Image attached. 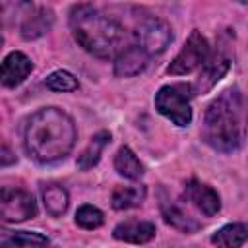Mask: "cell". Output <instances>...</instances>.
<instances>
[{
	"mask_svg": "<svg viewBox=\"0 0 248 248\" xmlns=\"http://www.w3.org/2000/svg\"><path fill=\"white\" fill-rule=\"evenodd\" d=\"M248 136V103L238 87H227L205 108L202 140L219 153L238 151Z\"/></svg>",
	"mask_w": 248,
	"mask_h": 248,
	"instance_id": "cell-1",
	"label": "cell"
},
{
	"mask_svg": "<svg viewBox=\"0 0 248 248\" xmlns=\"http://www.w3.org/2000/svg\"><path fill=\"white\" fill-rule=\"evenodd\" d=\"M78 130L72 116L58 107L35 110L23 130V145L29 157L48 165L64 159L76 145Z\"/></svg>",
	"mask_w": 248,
	"mask_h": 248,
	"instance_id": "cell-2",
	"label": "cell"
},
{
	"mask_svg": "<svg viewBox=\"0 0 248 248\" xmlns=\"http://www.w3.org/2000/svg\"><path fill=\"white\" fill-rule=\"evenodd\" d=\"M70 29L83 50L105 60L124 48L128 35L122 23L91 4H78L70 10Z\"/></svg>",
	"mask_w": 248,
	"mask_h": 248,
	"instance_id": "cell-3",
	"label": "cell"
},
{
	"mask_svg": "<svg viewBox=\"0 0 248 248\" xmlns=\"http://www.w3.org/2000/svg\"><path fill=\"white\" fill-rule=\"evenodd\" d=\"M194 91L190 83H169L155 93V108L172 124L184 128L192 122V99Z\"/></svg>",
	"mask_w": 248,
	"mask_h": 248,
	"instance_id": "cell-4",
	"label": "cell"
},
{
	"mask_svg": "<svg viewBox=\"0 0 248 248\" xmlns=\"http://www.w3.org/2000/svg\"><path fill=\"white\" fill-rule=\"evenodd\" d=\"M132 39L136 45H140L141 48H145L151 56L153 54H161L172 41V29L170 25L157 17V16H141L136 19L132 31H130Z\"/></svg>",
	"mask_w": 248,
	"mask_h": 248,
	"instance_id": "cell-5",
	"label": "cell"
},
{
	"mask_svg": "<svg viewBox=\"0 0 248 248\" xmlns=\"http://www.w3.org/2000/svg\"><path fill=\"white\" fill-rule=\"evenodd\" d=\"M209 52H211V46H209L207 39L198 29H194L188 35L182 48L178 50V54L169 64L167 74H170V76H188V74H192V72H196L203 66Z\"/></svg>",
	"mask_w": 248,
	"mask_h": 248,
	"instance_id": "cell-6",
	"label": "cell"
},
{
	"mask_svg": "<svg viewBox=\"0 0 248 248\" xmlns=\"http://www.w3.org/2000/svg\"><path fill=\"white\" fill-rule=\"evenodd\" d=\"M37 215L33 196L21 188L2 186L0 192V217L4 223H21Z\"/></svg>",
	"mask_w": 248,
	"mask_h": 248,
	"instance_id": "cell-7",
	"label": "cell"
},
{
	"mask_svg": "<svg viewBox=\"0 0 248 248\" xmlns=\"http://www.w3.org/2000/svg\"><path fill=\"white\" fill-rule=\"evenodd\" d=\"M231 62H232V56L225 46H219L217 50H211L207 60L200 68V74H198L196 81L192 83L194 95H203V93L211 91L217 85V81L229 72Z\"/></svg>",
	"mask_w": 248,
	"mask_h": 248,
	"instance_id": "cell-8",
	"label": "cell"
},
{
	"mask_svg": "<svg viewBox=\"0 0 248 248\" xmlns=\"http://www.w3.org/2000/svg\"><path fill=\"white\" fill-rule=\"evenodd\" d=\"M159 209H161V215H163L165 223L170 225L172 229L180 231V232L192 234L202 227V223L198 219H194L176 200L167 196L165 190H161V194H159Z\"/></svg>",
	"mask_w": 248,
	"mask_h": 248,
	"instance_id": "cell-9",
	"label": "cell"
},
{
	"mask_svg": "<svg viewBox=\"0 0 248 248\" xmlns=\"http://www.w3.org/2000/svg\"><path fill=\"white\" fill-rule=\"evenodd\" d=\"M149 58H151V54L145 48H141L140 45H136V43L126 45L114 56V76L116 78H134L147 68Z\"/></svg>",
	"mask_w": 248,
	"mask_h": 248,
	"instance_id": "cell-10",
	"label": "cell"
},
{
	"mask_svg": "<svg viewBox=\"0 0 248 248\" xmlns=\"http://www.w3.org/2000/svg\"><path fill=\"white\" fill-rule=\"evenodd\" d=\"M184 198L200 213H203L205 217H213L221 209V198H219V194L211 186H207V184H203V182H200L196 178H192V180L186 182V186H184Z\"/></svg>",
	"mask_w": 248,
	"mask_h": 248,
	"instance_id": "cell-11",
	"label": "cell"
},
{
	"mask_svg": "<svg viewBox=\"0 0 248 248\" xmlns=\"http://www.w3.org/2000/svg\"><path fill=\"white\" fill-rule=\"evenodd\" d=\"M33 70V62L27 54L14 50L2 60V85L4 87H17L27 79V76Z\"/></svg>",
	"mask_w": 248,
	"mask_h": 248,
	"instance_id": "cell-12",
	"label": "cell"
},
{
	"mask_svg": "<svg viewBox=\"0 0 248 248\" xmlns=\"http://www.w3.org/2000/svg\"><path fill=\"white\" fill-rule=\"evenodd\" d=\"M52 23H54V12L46 6H35L31 10V14L21 21L17 31H19L21 39L35 41V39L43 37L45 33H48Z\"/></svg>",
	"mask_w": 248,
	"mask_h": 248,
	"instance_id": "cell-13",
	"label": "cell"
},
{
	"mask_svg": "<svg viewBox=\"0 0 248 248\" xmlns=\"http://www.w3.org/2000/svg\"><path fill=\"white\" fill-rule=\"evenodd\" d=\"M157 229L151 221H140V219H126L118 223L112 231V236L122 242H132V244H145L155 236Z\"/></svg>",
	"mask_w": 248,
	"mask_h": 248,
	"instance_id": "cell-14",
	"label": "cell"
},
{
	"mask_svg": "<svg viewBox=\"0 0 248 248\" xmlns=\"http://www.w3.org/2000/svg\"><path fill=\"white\" fill-rule=\"evenodd\" d=\"M108 143H110V132H107V130L97 132V134L89 140L87 147L79 153V157H78V161H76L78 169H79V170H89V169H93V167L101 161L103 149H105Z\"/></svg>",
	"mask_w": 248,
	"mask_h": 248,
	"instance_id": "cell-15",
	"label": "cell"
},
{
	"mask_svg": "<svg viewBox=\"0 0 248 248\" xmlns=\"http://www.w3.org/2000/svg\"><path fill=\"white\" fill-rule=\"evenodd\" d=\"M145 186L143 184H130V186H116L112 190L110 196V205L116 211H124V209H132L141 205V202L145 200Z\"/></svg>",
	"mask_w": 248,
	"mask_h": 248,
	"instance_id": "cell-16",
	"label": "cell"
},
{
	"mask_svg": "<svg viewBox=\"0 0 248 248\" xmlns=\"http://www.w3.org/2000/svg\"><path fill=\"white\" fill-rule=\"evenodd\" d=\"M41 196H43V203H45V209H46L48 215L60 217V215L66 213V209L70 205V194L64 186L46 184V186H43Z\"/></svg>",
	"mask_w": 248,
	"mask_h": 248,
	"instance_id": "cell-17",
	"label": "cell"
},
{
	"mask_svg": "<svg viewBox=\"0 0 248 248\" xmlns=\"http://www.w3.org/2000/svg\"><path fill=\"white\" fill-rule=\"evenodd\" d=\"M114 169L120 176L128 178V180H140L143 176V165L141 161L136 157V153L128 147V145H122L116 155H114Z\"/></svg>",
	"mask_w": 248,
	"mask_h": 248,
	"instance_id": "cell-18",
	"label": "cell"
},
{
	"mask_svg": "<svg viewBox=\"0 0 248 248\" xmlns=\"http://www.w3.org/2000/svg\"><path fill=\"white\" fill-rule=\"evenodd\" d=\"M211 242L217 244V246H227V248L242 246L244 242H248V223H229V225H223L221 229H217L213 232Z\"/></svg>",
	"mask_w": 248,
	"mask_h": 248,
	"instance_id": "cell-19",
	"label": "cell"
},
{
	"mask_svg": "<svg viewBox=\"0 0 248 248\" xmlns=\"http://www.w3.org/2000/svg\"><path fill=\"white\" fill-rule=\"evenodd\" d=\"M35 8L33 0H2V19L6 27H19Z\"/></svg>",
	"mask_w": 248,
	"mask_h": 248,
	"instance_id": "cell-20",
	"label": "cell"
},
{
	"mask_svg": "<svg viewBox=\"0 0 248 248\" xmlns=\"http://www.w3.org/2000/svg\"><path fill=\"white\" fill-rule=\"evenodd\" d=\"M50 240L41 234V232H29V231H16V232H10V231H4L2 236H0V244L2 246H45L48 244Z\"/></svg>",
	"mask_w": 248,
	"mask_h": 248,
	"instance_id": "cell-21",
	"label": "cell"
},
{
	"mask_svg": "<svg viewBox=\"0 0 248 248\" xmlns=\"http://www.w3.org/2000/svg\"><path fill=\"white\" fill-rule=\"evenodd\" d=\"M45 85L50 89V91H58V93H66V91H76L79 87L78 83V78L68 72V70H56L52 74L46 76L45 79Z\"/></svg>",
	"mask_w": 248,
	"mask_h": 248,
	"instance_id": "cell-22",
	"label": "cell"
},
{
	"mask_svg": "<svg viewBox=\"0 0 248 248\" xmlns=\"http://www.w3.org/2000/svg\"><path fill=\"white\" fill-rule=\"evenodd\" d=\"M103 223H105V215H103V211L99 207H95L91 203H83V205L78 207L76 225H79L81 229L93 231V229H99Z\"/></svg>",
	"mask_w": 248,
	"mask_h": 248,
	"instance_id": "cell-23",
	"label": "cell"
},
{
	"mask_svg": "<svg viewBox=\"0 0 248 248\" xmlns=\"http://www.w3.org/2000/svg\"><path fill=\"white\" fill-rule=\"evenodd\" d=\"M16 161V157H12V151L8 149V145L4 143L2 145V167H8L10 163H14Z\"/></svg>",
	"mask_w": 248,
	"mask_h": 248,
	"instance_id": "cell-24",
	"label": "cell"
},
{
	"mask_svg": "<svg viewBox=\"0 0 248 248\" xmlns=\"http://www.w3.org/2000/svg\"><path fill=\"white\" fill-rule=\"evenodd\" d=\"M238 4H242V6H248V0H236Z\"/></svg>",
	"mask_w": 248,
	"mask_h": 248,
	"instance_id": "cell-25",
	"label": "cell"
}]
</instances>
